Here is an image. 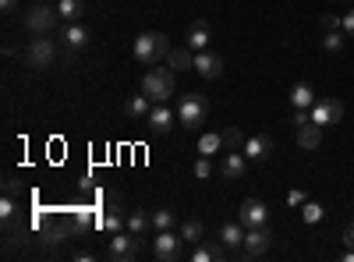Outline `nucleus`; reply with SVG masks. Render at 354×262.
I'll list each match as a JSON object with an SVG mask.
<instances>
[{
  "label": "nucleus",
  "instance_id": "f257e3e1",
  "mask_svg": "<svg viewBox=\"0 0 354 262\" xmlns=\"http://www.w3.org/2000/svg\"><path fill=\"white\" fill-rule=\"evenodd\" d=\"M131 53H135V61L145 64V68L163 64L170 57V39H167V32H142V36H135Z\"/></svg>",
  "mask_w": 354,
  "mask_h": 262
},
{
  "label": "nucleus",
  "instance_id": "f03ea898",
  "mask_svg": "<svg viewBox=\"0 0 354 262\" xmlns=\"http://www.w3.org/2000/svg\"><path fill=\"white\" fill-rule=\"evenodd\" d=\"M142 93L149 96L153 103H167L174 96V68L170 64L167 68L153 64L149 71H145V78H142Z\"/></svg>",
  "mask_w": 354,
  "mask_h": 262
},
{
  "label": "nucleus",
  "instance_id": "7ed1b4c3",
  "mask_svg": "<svg viewBox=\"0 0 354 262\" xmlns=\"http://www.w3.org/2000/svg\"><path fill=\"white\" fill-rule=\"evenodd\" d=\"M205 118H209V100L202 93H188V96L177 100V124L198 128V124H205Z\"/></svg>",
  "mask_w": 354,
  "mask_h": 262
},
{
  "label": "nucleus",
  "instance_id": "20e7f679",
  "mask_svg": "<svg viewBox=\"0 0 354 262\" xmlns=\"http://www.w3.org/2000/svg\"><path fill=\"white\" fill-rule=\"evenodd\" d=\"M138 255H142V234H131V230H117V234H110L106 259H113V262H135Z\"/></svg>",
  "mask_w": 354,
  "mask_h": 262
},
{
  "label": "nucleus",
  "instance_id": "39448f33",
  "mask_svg": "<svg viewBox=\"0 0 354 262\" xmlns=\"http://www.w3.org/2000/svg\"><path fill=\"white\" fill-rule=\"evenodd\" d=\"M57 21H61V11L46 8V4L28 8V15H25V28H28L32 36H50L53 28H57Z\"/></svg>",
  "mask_w": 354,
  "mask_h": 262
},
{
  "label": "nucleus",
  "instance_id": "423d86ee",
  "mask_svg": "<svg viewBox=\"0 0 354 262\" xmlns=\"http://www.w3.org/2000/svg\"><path fill=\"white\" fill-rule=\"evenodd\" d=\"M25 61L32 64V68H50L57 61V43L50 36H36L32 43L25 46Z\"/></svg>",
  "mask_w": 354,
  "mask_h": 262
},
{
  "label": "nucleus",
  "instance_id": "0eeeda50",
  "mask_svg": "<svg viewBox=\"0 0 354 262\" xmlns=\"http://www.w3.org/2000/svg\"><path fill=\"white\" fill-rule=\"evenodd\" d=\"M308 113H312V121H315L319 128H330V124H340V118H344V103L333 100V96H322V100H315V106H312Z\"/></svg>",
  "mask_w": 354,
  "mask_h": 262
},
{
  "label": "nucleus",
  "instance_id": "6e6552de",
  "mask_svg": "<svg viewBox=\"0 0 354 262\" xmlns=\"http://www.w3.org/2000/svg\"><path fill=\"white\" fill-rule=\"evenodd\" d=\"M181 234H174V230H156V238H153V255L160 262H177L181 259Z\"/></svg>",
  "mask_w": 354,
  "mask_h": 262
},
{
  "label": "nucleus",
  "instance_id": "1a4fd4ad",
  "mask_svg": "<svg viewBox=\"0 0 354 262\" xmlns=\"http://www.w3.org/2000/svg\"><path fill=\"white\" fill-rule=\"evenodd\" d=\"M270 245H273L270 227H248L245 245H241V255H245V259H262L266 252H270Z\"/></svg>",
  "mask_w": 354,
  "mask_h": 262
},
{
  "label": "nucleus",
  "instance_id": "9d476101",
  "mask_svg": "<svg viewBox=\"0 0 354 262\" xmlns=\"http://www.w3.org/2000/svg\"><path fill=\"white\" fill-rule=\"evenodd\" d=\"M78 230V223H75V216H61V220H50V227L43 230V245H50V248H57V245H64L71 234Z\"/></svg>",
  "mask_w": 354,
  "mask_h": 262
},
{
  "label": "nucleus",
  "instance_id": "9b49d317",
  "mask_svg": "<svg viewBox=\"0 0 354 262\" xmlns=\"http://www.w3.org/2000/svg\"><path fill=\"white\" fill-rule=\"evenodd\" d=\"M241 153H245L248 160L262 163V160H270V156L277 153V145H273V138H270V135H248V138H245V145H241Z\"/></svg>",
  "mask_w": 354,
  "mask_h": 262
},
{
  "label": "nucleus",
  "instance_id": "f8f14e48",
  "mask_svg": "<svg viewBox=\"0 0 354 262\" xmlns=\"http://www.w3.org/2000/svg\"><path fill=\"white\" fill-rule=\"evenodd\" d=\"M245 170H248V156H245L241 149H230V153L220 160V178H223V181H241Z\"/></svg>",
  "mask_w": 354,
  "mask_h": 262
},
{
  "label": "nucleus",
  "instance_id": "ddd939ff",
  "mask_svg": "<svg viewBox=\"0 0 354 262\" xmlns=\"http://www.w3.org/2000/svg\"><path fill=\"white\" fill-rule=\"evenodd\" d=\"M241 223L245 227H270V209L262 198H245L241 202Z\"/></svg>",
  "mask_w": 354,
  "mask_h": 262
},
{
  "label": "nucleus",
  "instance_id": "4468645a",
  "mask_svg": "<svg viewBox=\"0 0 354 262\" xmlns=\"http://www.w3.org/2000/svg\"><path fill=\"white\" fill-rule=\"evenodd\" d=\"M195 71L202 75V78H220L223 75V57L220 53H213V50H198L195 53Z\"/></svg>",
  "mask_w": 354,
  "mask_h": 262
},
{
  "label": "nucleus",
  "instance_id": "2eb2a0df",
  "mask_svg": "<svg viewBox=\"0 0 354 262\" xmlns=\"http://www.w3.org/2000/svg\"><path fill=\"white\" fill-rule=\"evenodd\" d=\"M145 121H149V131H153V135H167V131L174 128V121H177V113H170L167 103H156Z\"/></svg>",
  "mask_w": 354,
  "mask_h": 262
},
{
  "label": "nucleus",
  "instance_id": "dca6fc26",
  "mask_svg": "<svg viewBox=\"0 0 354 262\" xmlns=\"http://www.w3.org/2000/svg\"><path fill=\"white\" fill-rule=\"evenodd\" d=\"M209 43H213L209 21H192V25H188V46L198 53V50H209Z\"/></svg>",
  "mask_w": 354,
  "mask_h": 262
},
{
  "label": "nucleus",
  "instance_id": "f3484780",
  "mask_svg": "<svg viewBox=\"0 0 354 262\" xmlns=\"http://www.w3.org/2000/svg\"><path fill=\"white\" fill-rule=\"evenodd\" d=\"M223 255H227V245H223V241H220V245H209V241L202 238V241L192 248L188 259H192V262H216V259H223Z\"/></svg>",
  "mask_w": 354,
  "mask_h": 262
},
{
  "label": "nucleus",
  "instance_id": "a211bd4d",
  "mask_svg": "<svg viewBox=\"0 0 354 262\" xmlns=\"http://www.w3.org/2000/svg\"><path fill=\"white\" fill-rule=\"evenodd\" d=\"M61 39H64V50L75 53V50H82V46L88 43V32H85L78 21H68V25H64V32H61Z\"/></svg>",
  "mask_w": 354,
  "mask_h": 262
},
{
  "label": "nucleus",
  "instance_id": "6ab92c4d",
  "mask_svg": "<svg viewBox=\"0 0 354 262\" xmlns=\"http://www.w3.org/2000/svg\"><path fill=\"white\" fill-rule=\"evenodd\" d=\"M245 234H248V227L238 220V223H223L220 227V241L227 245V248H241L245 245Z\"/></svg>",
  "mask_w": 354,
  "mask_h": 262
},
{
  "label": "nucleus",
  "instance_id": "aec40b11",
  "mask_svg": "<svg viewBox=\"0 0 354 262\" xmlns=\"http://www.w3.org/2000/svg\"><path fill=\"white\" fill-rule=\"evenodd\" d=\"M319 142H322V128L315 121L298 124V145H301V149H319Z\"/></svg>",
  "mask_w": 354,
  "mask_h": 262
},
{
  "label": "nucleus",
  "instance_id": "412c9836",
  "mask_svg": "<svg viewBox=\"0 0 354 262\" xmlns=\"http://www.w3.org/2000/svg\"><path fill=\"white\" fill-rule=\"evenodd\" d=\"M290 103H294V110H312V106H315V93H312V85H305V82L290 85Z\"/></svg>",
  "mask_w": 354,
  "mask_h": 262
},
{
  "label": "nucleus",
  "instance_id": "4be33fe9",
  "mask_svg": "<svg viewBox=\"0 0 354 262\" xmlns=\"http://www.w3.org/2000/svg\"><path fill=\"white\" fill-rule=\"evenodd\" d=\"M149 110H153V100L145 93H135V96L124 100V113H128V118H149Z\"/></svg>",
  "mask_w": 354,
  "mask_h": 262
},
{
  "label": "nucleus",
  "instance_id": "5701e85b",
  "mask_svg": "<svg viewBox=\"0 0 354 262\" xmlns=\"http://www.w3.org/2000/svg\"><path fill=\"white\" fill-rule=\"evenodd\" d=\"M167 64H170L174 71H188V68H195V50H192V46H185V50H170Z\"/></svg>",
  "mask_w": 354,
  "mask_h": 262
},
{
  "label": "nucleus",
  "instance_id": "b1692460",
  "mask_svg": "<svg viewBox=\"0 0 354 262\" xmlns=\"http://www.w3.org/2000/svg\"><path fill=\"white\" fill-rule=\"evenodd\" d=\"M149 227H153V213H145V209H131L128 213V230L131 234H149Z\"/></svg>",
  "mask_w": 354,
  "mask_h": 262
},
{
  "label": "nucleus",
  "instance_id": "393cba45",
  "mask_svg": "<svg viewBox=\"0 0 354 262\" xmlns=\"http://www.w3.org/2000/svg\"><path fill=\"white\" fill-rule=\"evenodd\" d=\"M220 149H223V135L220 131H205L198 138V156H216Z\"/></svg>",
  "mask_w": 354,
  "mask_h": 262
},
{
  "label": "nucleus",
  "instance_id": "a878e982",
  "mask_svg": "<svg viewBox=\"0 0 354 262\" xmlns=\"http://www.w3.org/2000/svg\"><path fill=\"white\" fill-rule=\"evenodd\" d=\"M57 11H61V21H78L85 11V0H57Z\"/></svg>",
  "mask_w": 354,
  "mask_h": 262
},
{
  "label": "nucleus",
  "instance_id": "bb28decb",
  "mask_svg": "<svg viewBox=\"0 0 354 262\" xmlns=\"http://www.w3.org/2000/svg\"><path fill=\"white\" fill-rule=\"evenodd\" d=\"M202 234H205V227H202L198 220H185V223H181V238H185L188 245H198Z\"/></svg>",
  "mask_w": 354,
  "mask_h": 262
},
{
  "label": "nucleus",
  "instance_id": "cd10ccee",
  "mask_svg": "<svg viewBox=\"0 0 354 262\" xmlns=\"http://www.w3.org/2000/svg\"><path fill=\"white\" fill-rule=\"evenodd\" d=\"M174 209H153V230H174Z\"/></svg>",
  "mask_w": 354,
  "mask_h": 262
},
{
  "label": "nucleus",
  "instance_id": "c85d7f7f",
  "mask_svg": "<svg viewBox=\"0 0 354 262\" xmlns=\"http://www.w3.org/2000/svg\"><path fill=\"white\" fill-rule=\"evenodd\" d=\"M192 174H195L198 181H209V178H213V163H209V156H198V160L192 163Z\"/></svg>",
  "mask_w": 354,
  "mask_h": 262
},
{
  "label": "nucleus",
  "instance_id": "c756f323",
  "mask_svg": "<svg viewBox=\"0 0 354 262\" xmlns=\"http://www.w3.org/2000/svg\"><path fill=\"white\" fill-rule=\"evenodd\" d=\"M220 135H223V149H241V145H245V135L238 128H223Z\"/></svg>",
  "mask_w": 354,
  "mask_h": 262
},
{
  "label": "nucleus",
  "instance_id": "7c9ffc66",
  "mask_svg": "<svg viewBox=\"0 0 354 262\" xmlns=\"http://www.w3.org/2000/svg\"><path fill=\"white\" fill-rule=\"evenodd\" d=\"M0 216H4V223L18 216V202H15V195H8V191H4V198H0Z\"/></svg>",
  "mask_w": 354,
  "mask_h": 262
},
{
  "label": "nucleus",
  "instance_id": "2f4dec72",
  "mask_svg": "<svg viewBox=\"0 0 354 262\" xmlns=\"http://www.w3.org/2000/svg\"><path fill=\"white\" fill-rule=\"evenodd\" d=\"M344 46V32H340V28H337V32H326V36H322V50H326V53H337Z\"/></svg>",
  "mask_w": 354,
  "mask_h": 262
},
{
  "label": "nucleus",
  "instance_id": "473e14b6",
  "mask_svg": "<svg viewBox=\"0 0 354 262\" xmlns=\"http://www.w3.org/2000/svg\"><path fill=\"white\" fill-rule=\"evenodd\" d=\"M322 213H326V209H322L319 202H305V209H301V220H305V223H319V220H322Z\"/></svg>",
  "mask_w": 354,
  "mask_h": 262
},
{
  "label": "nucleus",
  "instance_id": "72a5a7b5",
  "mask_svg": "<svg viewBox=\"0 0 354 262\" xmlns=\"http://www.w3.org/2000/svg\"><path fill=\"white\" fill-rule=\"evenodd\" d=\"M322 28H326V32H337V28H344V15H322Z\"/></svg>",
  "mask_w": 354,
  "mask_h": 262
},
{
  "label": "nucleus",
  "instance_id": "f704fd0d",
  "mask_svg": "<svg viewBox=\"0 0 354 262\" xmlns=\"http://www.w3.org/2000/svg\"><path fill=\"white\" fill-rule=\"evenodd\" d=\"M287 202H290V206H305V191H298V188H294V191H287Z\"/></svg>",
  "mask_w": 354,
  "mask_h": 262
},
{
  "label": "nucleus",
  "instance_id": "c9c22d12",
  "mask_svg": "<svg viewBox=\"0 0 354 262\" xmlns=\"http://www.w3.org/2000/svg\"><path fill=\"white\" fill-rule=\"evenodd\" d=\"M344 36H354V8L344 11Z\"/></svg>",
  "mask_w": 354,
  "mask_h": 262
},
{
  "label": "nucleus",
  "instance_id": "e433bc0d",
  "mask_svg": "<svg viewBox=\"0 0 354 262\" xmlns=\"http://www.w3.org/2000/svg\"><path fill=\"white\" fill-rule=\"evenodd\" d=\"M4 191H8V195H18V181H15V174H8V178H4Z\"/></svg>",
  "mask_w": 354,
  "mask_h": 262
},
{
  "label": "nucleus",
  "instance_id": "4c0bfd02",
  "mask_svg": "<svg viewBox=\"0 0 354 262\" xmlns=\"http://www.w3.org/2000/svg\"><path fill=\"white\" fill-rule=\"evenodd\" d=\"M18 8V0H0V11H4V15H11Z\"/></svg>",
  "mask_w": 354,
  "mask_h": 262
},
{
  "label": "nucleus",
  "instance_id": "58836bf2",
  "mask_svg": "<svg viewBox=\"0 0 354 262\" xmlns=\"http://www.w3.org/2000/svg\"><path fill=\"white\" fill-rule=\"evenodd\" d=\"M344 245H347V248H354V223L344 230Z\"/></svg>",
  "mask_w": 354,
  "mask_h": 262
}]
</instances>
